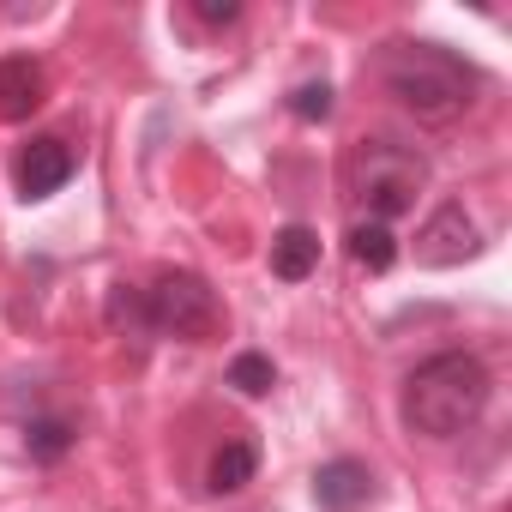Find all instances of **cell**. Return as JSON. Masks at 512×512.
Wrapping results in <instances>:
<instances>
[{
	"label": "cell",
	"mask_w": 512,
	"mask_h": 512,
	"mask_svg": "<svg viewBox=\"0 0 512 512\" xmlns=\"http://www.w3.org/2000/svg\"><path fill=\"white\" fill-rule=\"evenodd\" d=\"M145 320L157 338H181V344H205L223 326L217 290L199 272H157L145 290Z\"/></svg>",
	"instance_id": "4"
},
{
	"label": "cell",
	"mask_w": 512,
	"mask_h": 512,
	"mask_svg": "<svg viewBox=\"0 0 512 512\" xmlns=\"http://www.w3.org/2000/svg\"><path fill=\"white\" fill-rule=\"evenodd\" d=\"M67 175H73V145H67V139H31V145L19 151V163H13V181H19L25 199L61 193Z\"/></svg>",
	"instance_id": "6"
},
{
	"label": "cell",
	"mask_w": 512,
	"mask_h": 512,
	"mask_svg": "<svg viewBox=\"0 0 512 512\" xmlns=\"http://www.w3.org/2000/svg\"><path fill=\"white\" fill-rule=\"evenodd\" d=\"M344 187L368 211V223H392L428 187V157L416 145H404V139H362L344 157Z\"/></svg>",
	"instance_id": "3"
},
{
	"label": "cell",
	"mask_w": 512,
	"mask_h": 512,
	"mask_svg": "<svg viewBox=\"0 0 512 512\" xmlns=\"http://www.w3.org/2000/svg\"><path fill=\"white\" fill-rule=\"evenodd\" d=\"M470 253H476V223H470V211H464L458 199H446V205L416 229V266L446 272V266H464Z\"/></svg>",
	"instance_id": "5"
},
{
	"label": "cell",
	"mask_w": 512,
	"mask_h": 512,
	"mask_svg": "<svg viewBox=\"0 0 512 512\" xmlns=\"http://www.w3.org/2000/svg\"><path fill=\"white\" fill-rule=\"evenodd\" d=\"M344 247H350V260H356L362 272H392V260H398V235H392V223H368V217L350 223Z\"/></svg>",
	"instance_id": "11"
},
{
	"label": "cell",
	"mask_w": 512,
	"mask_h": 512,
	"mask_svg": "<svg viewBox=\"0 0 512 512\" xmlns=\"http://www.w3.org/2000/svg\"><path fill=\"white\" fill-rule=\"evenodd\" d=\"M314 266H320V235H314L308 223L278 229V241H272V272H278L284 284H302Z\"/></svg>",
	"instance_id": "9"
},
{
	"label": "cell",
	"mask_w": 512,
	"mask_h": 512,
	"mask_svg": "<svg viewBox=\"0 0 512 512\" xmlns=\"http://www.w3.org/2000/svg\"><path fill=\"white\" fill-rule=\"evenodd\" d=\"M31 109H43V67L31 55H7L0 61V121H31Z\"/></svg>",
	"instance_id": "7"
},
{
	"label": "cell",
	"mask_w": 512,
	"mask_h": 512,
	"mask_svg": "<svg viewBox=\"0 0 512 512\" xmlns=\"http://www.w3.org/2000/svg\"><path fill=\"white\" fill-rule=\"evenodd\" d=\"M229 386H235L241 398H266V392L278 386V368H272V356H260V350L235 356V362H229Z\"/></svg>",
	"instance_id": "12"
},
{
	"label": "cell",
	"mask_w": 512,
	"mask_h": 512,
	"mask_svg": "<svg viewBox=\"0 0 512 512\" xmlns=\"http://www.w3.org/2000/svg\"><path fill=\"white\" fill-rule=\"evenodd\" d=\"M374 494V476H368V464H356V458H332V464H320V476H314V500L326 506V512H350V506H362Z\"/></svg>",
	"instance_id": "8"
},
{
	"label": "cell",
	"mask_w": 512,
	"mask_h": 512,
	"mask_svg": "<svg viewBox=\"0 0 512 512\" xmlns=\"http://www.w3.org/2000/svg\"><path fill=\"white\" fill-rule=\"evenodd\" d=\"M109 326H115V332H127V338H151V320H145V290L115 284V290H109Z\"/></svg>",
	"instance_id": "13"
},
{
	"label": "cell",
	"mask_w": 512,
	"mask_h": 512,
	"mask_svg": "<svg viewBox=\"0 0 512 512\" xmlns=\"http://www.w3.org/2000/svg\"><path fill=\"white\" fill-rule=\"evenodd\" d=\"M193 19H205V25H229V19H241V7H235V0H193Z\"/></svg>",
	"instance_id": "16"
},
{
	"label": "cell",
	"mask_w": 512,
	"mask_h": 512,
	"mask_svg": "<svg viewBox=\"0 0 512 512\" xmlns=\"http://www.w3.org/2000/svg\"><path fill=\"white\" fill-rule=\"evenodd\" d=\"M290 115L296 121H326L332 115V85L320 79V85H296L290 91Z\"/></svg>",
	"instance_id": "15"
},
{
	"label": "cell",
	"mask_w": 512,
	"mask_h": 512,
	"mask_svg": "<svg viewBox=\"0 0 512 512\" xmlns=\"http://www.w3.org/2000/svg\"><path fill=\"white\" fill-rule=\"evenodd\" d=\"M253 470H260V452H253V440H223L205 464V488L211 494H235L253 482Z\"/></svg>",
	"instance_id": "10"
},
{
	"label": "cell",
	"mask_w": 512,
	"mask_h": 512,
	"mask_svg": "<svg viewBox=\"0 0 512 512\" xmlns=\"http://www.w3.org/2000/svg\"><path fill=\"white\" fill-rule=\"evenodd\" d=\"M25 446H31V458L55 464V458H67V446H73V422L43 416V422H31V428H25Z\"/></svg>",
	"instance_id": "14"
},
{
	"label": "cell",
	"mask_w": 512,
	"mask_h": 512,
	"mask_svg": "<svg viewBox=\"0 0 512 512\" xmlns=\"http://www.w3.org/2000/svg\"><path fill=\"white\" fill-rule=\"evenodd\" d=\"M386 91L428 127L458 121L476 103V67L440 43H398L386 55Z\"/></svg>",
	"instance_id": "2"
},
{
	"label": "cell",
	"mask_w": 512,
	"mask_h": 512,
	"mask_svg": "<svg viewBox=\"0 0 512 512\" xmlns=\"http://www.w3.org/2000/svg\"><path fill=\"white\" fill-rule=\"evenodd\" d=\"M488 392H494V380H488L482 356H470V350H440V356H428V362L404 380V422H410V434L452 440V434H464V428L482 422Z\"/></svg>",
	"instance_id": "1"
}]
</instances>
